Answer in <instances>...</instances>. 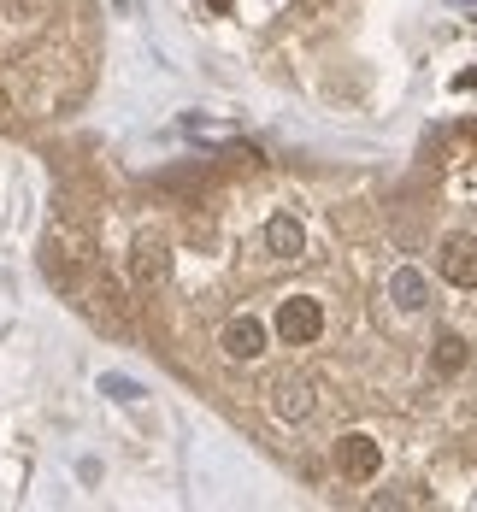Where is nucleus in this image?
<instances>
[{
    "label": "nucleus",
    "mask_w": 477,
    "mask_h": 512,
    "mask_svg": "<svg viewBox=\"0 0 477 512\" xmlns=\"http://www.w3.org/2000/svg\"><path fill=\"white\" fill-rule=\"evenodd\" d=\"M271 330L289 342V348H313L318 336H324V307H318L313 295H289L277 318H271Z\"/></svg>",
    "instance_id": "1"
},
{
    "label": "nucleus",
    "mask_w": 477,
    "mask_h": 512,
    "mask_svg": "<svg viewBox=\"0 0 477 512\" xmlns=\"http://www.w3.org/2000/svg\"><path fill=\"white\" fill-rule=\"evenodd\" d=\"M165 277H171V254L159 242H142L130 254V289H165Z\"/></svg>",
    "instance_id": "8"
},
{
    "label": "nucleus",
    "mask_w": 477,
    "mask_h": 512,
    "mask_svg": "<svg viewBox=\"0 0 477 512\" xmlns=\"http://www.w3.org/2000/svg\"><path fill=\"white\" fill-rule=\"evenodd\" d=\"M466 359H472L466 336H454V330H442V336H436V354H430L436 377H454V371H466Z\"/></svg>",
    "instance_id": "10"
},
{
    "label": "nucleus",
    "mask_w": 477,
    "mask_h": 512,
    "mask_svg": "<svg viewBox=\"0 0 477 512\" xmlns=\"http://www.w3.org/2000/svg\"><path fill=\"white\" fill-rule=\"evenodd\" d=\"M265 254L283 259V265H289V259H301V254H307V230H301V224H295L289 212L265 218Z\"/></svg>",
    "instance_id": "7"
},
{
    "label": "nucleus",
    "mask_w": 477,
    "mask_h": 512,
    "mask_svg": "<svg viewBox=\"0 0 477 512\" xmlns=\"http://www.w3.org/2000/svg\"><path fill=\"white\" fill-rule=\"evenodd\" d=\"M271 412H277L283 424H307V418L318 412L313 377H301V371H283V377L271 383Z\"/></svg>",
    "instance_id": "4"
},
{
    "label": "nucleus",
    "mask_w": 477,
    "mask_h": 512,
    "mask_svg": "<svg viewBox=\"0 0 477 512\" xmlns=\"http://www.w3.org/2000/svg\"><path fill=\"white\" fill-rule=\"evenodd\" d=\"M0 124H6V101H0Z\"/></svg>",
    "instance_id": "13"
},
{
    "label": "nucleus",
    "mask_w": 477,
    "mask_h": 512,
    "mask_svg": "<svg viewBox=\"0 0 477 512\" xmlns=\"http://www.w3.org/2000/svg\"><path fill=\"white\" fill-rule=\"evenodd\" d=\"M212 12H230V6H236V0H207Z\"/></svg>",
    "instance_id": "12"
},
{
    "label": "nucleus",
    "mask_w": 477,
    "mask_h": 512,
    "mask_svg": "<svg viewBox=\"0 0 477 512\" xmlns=\"http://www.w3.org/2000/svg\"><path fill=\"white\" fill-rule=\"evenodd\" d=\"M89 312L101 318L106 330H124V324H130V289H124L118 277H95V283H89Z\"/></svg>",
    "instance_id": "6"
},
{
    "label": "nucleus",
    "mask_w": 477,
    "mask_h": 512,
    "mask_svg": "<svg viewBox=\"0 0 477 512\" xmlns=\"http://www.w3.org/2000/svg\"><path fill=\"white\" fill-rule=\"evenodd\" d=\"M265 342H271V330H265L260 312H230V318H224V330H218V348L236 359V365L260 359V354H265Z\"/></svg>",
    "instance_id": "2"
},
{
    "label": "nucleus",
    "mask_w": 477,
    "mask_h": 512,
    "mask_svg": "<svg viewBox=\"0 0 477 512\" xmlns=\"http://www.w3.org/2000/svg\"><path fill=\"white\" fill-rule=\"evenodd\" d=\"M101 395H112V401H136L142 383H130V377H101Z\"/></svg>",
    "instance_id": "11"
},
{
    "label": "nucleus",
    "mask_w": 477,
    "mask_h": 512,
    "mask_svg": "<svg viewBox=\"0 0 477 512\" xmlns=\"http://www.w3.org/2000/svg\"><path fill=\"white\" fill-rule=\"evenodd\" d=\"M330 460H336V471H342L348 483H371V477H377V465H383V448L371 442L366 430H348V436H336Z\"/></svg>",
    "instance_id": "3"
},
{
    "label": "nucleus",
    "mask_w": 477,
    "mask_h": 512,
    "mask_svg": "<svg viewBox=\"0 0 477 512\" xmlns=\"http://www.w3.org/2000/svg\"><path fill=\"white\" fill-rule=\"evenodd\" d=\"M436 277L454 289H477V242L472 236H448L436 248Z\"/></svg>",
    "instance_id": "5"
},
{
    "label": "nucleus",
    "mask_w": 477,
    "mask_h": 512,
    "mask_svg": "<svg viewBox=\"0 0 477 512\" xmlns=\"http://www.w3.org/2000/svg\"><path fill=\"white\" fill-rule=\"evenodd\" d=\"M389 301H395V312H424L430 307V277H424L419 265H401L389 277Z\"/></svg>",
    "instance_id": "9"
}]
</instances>
